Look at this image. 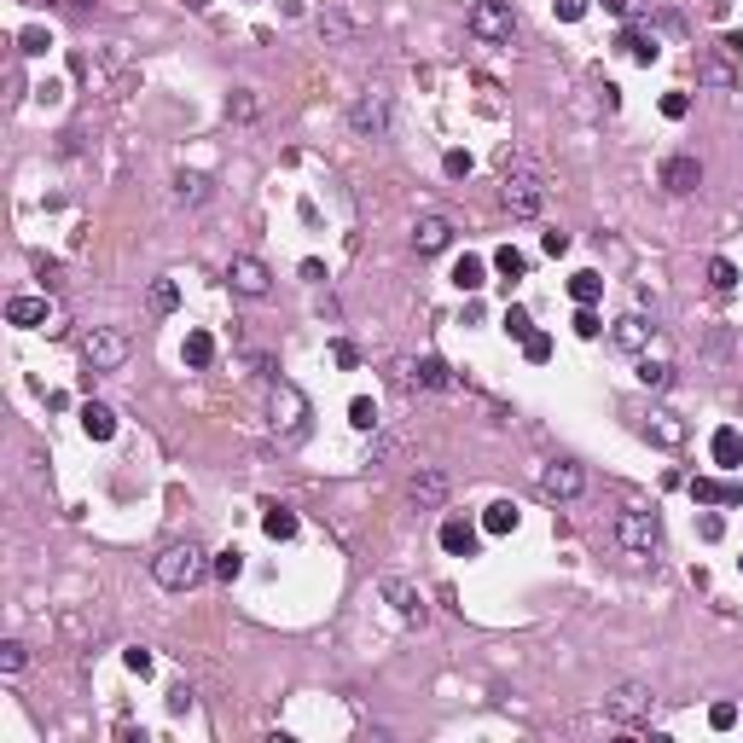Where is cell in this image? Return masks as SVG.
Here are the masks:
<instances>
[{
	"label": "cell",
	"instance_id": "ffe728a7",
	"mask_svg": "<svg viewBox=\"0 0 743 743\" xmlns=\"http://www.w3.org/2000/svg\"><path fill=\"white\" fill-rule=\"evenodd\" d=\"M476 523H465V517H448V523H441V546H448L453 557H476Z\"/></svg>",
	"mask_w": 743,
	"mask_h": 743
},
{
	"label": "cell",
	"instance_id": "6f0895ef",
	"mask_svg": "<svg viewBox=\"0 0 743 743\" xmlns=\"http://www.w3.org/2000/svg\"><path fill=\"white\" fill-rule=\"evenodd\" d=\"M186 6H192V12H204V6H209V0H186Z\"/></svg>",
	"mask_w": 743,
	"mask_h": 743
},
{
	"label": "cell",
	"instance_id": "681fc988",
	"mask_svg": "<svg viewBox=\"0 0 743 743\" xmlns=\"http://www.w3.org/2000/svg\"><path fill=\"white\" fill-rule=\"evenodd\" d=\"M540 250H546V256H564V250H569V232H564V227H552L546 239H540Z\"/></svg>",
	"mask_w": 743,
	"mask_h": 743
},
{
	"label": "cell",
	"instance_id": "e0dca14e",
	"mask_svg": "<svg viewBox=\"0 0 743 743\" xmlns=\"http://www.w3.org/2000/svg\"><path fill=\"white\" fill-rule=\"evenodd\" d=\"M610 337H616V349H627V354H645L651 343H656V326H651L645 314H622V319L610 326Z\"/></svg>",
	"mask_w": 743,
	"mask_h": 743
},
{
	"label": "cell",
	"instance_id": "11a10c76",
	"mask_svg": "<svg viewBox=\"0 0 743 743\" xmlns=\"http://www.w3.org/2000/svg\"><path fill=\"white\" fill-rule=\"evenodd\" d=\"M604 6H610L616 18H627V12H634V0H604Z\"/></svg>",
	"mask_w": 743,
	"mask_h": 743
},
{
	"label": "cell",
	"instance_id": "6da1fadb",
	"mask_svg": "<svg viewBox=\"0 0 743 743\" xmlns=\"http://www.w3.org/2000/svg\"><path fill=\"white\" fill-rule=\"evenodd\" d=\"M209 569H215V564H209V552L197 546V540H175V546H163L152 557V575H157V587H163V592H192Z\"/></svg>",
	"mask_w": 743,
	"mask_h": 743
},
{
	"label": "cell",
	"instance_id": "ba28073f",
	"mask_svg": "<svg viewBox=\"0 0 743 743\" xmlns=\"http://www.w3.org/2000/svg\"><path fill=\"white\" fill-rule=\"evenodd\" d=\"M82 361L105 378V372H117L122 361H128V337H122V331H110V326H93L88 337H82Z\"/></svg>",
	"mask_w": 743,
	"mask_h": 743
},
{
	"label": "cell",
	"instance_id": "7402d4cb",
	"mask_svg": "<svg viewBox=\"0 0 743 743\" xmlns=\"http://www.w3.org/2000/svg\"><path fill=\"white\" fill-rule=\"evenodd\" d=\"M82 436H88V441H110V436H117V413L99 406V401H88V406H82Z\"/></svg>",
	"mask_w": 743,
	"mask_h": 743
},
{
	"label": "cell",
	"instance_id": "52a82bcc",
	"mask_svg": "<svg viewBox=\"0 0 743 743\" xmlns=\"http://www.w3.org/2000/svg\"><path fill=\"white\" fill-rule=\"evenodd\" d=\"M227 291L262 302V296L274 291V267H267L262 256H232V262H227Z\"/></svg>",
	"mask_w": 743,
	"mask_h": 743
},
{
	"label": "cell",
	"instance_id": "8992f818",
	"mask_svg": "<svg viewBox=\"0 0 743 743\" xmlns=\"http://www.w3.org/2000/svg\"><path fill=\"white\" fill-rule=\"evenodd\" d=\"M349 134L354 140H389V93L366 88L361 99H354L349 105Z\"/></svg>",
	"mask_w": 743,
	"mask_h": 743
},
{
	"label": "cell",
	"instance_id": "5bb4252c",
	"mask_svg": "<svg viewBox=\"0 0 743 743\" xmlns=\"http://www.w3.org/2000/svg\"><path fill=\"white\" fill-rule=\"evenodd\" d=\"M656 180H662V192H674V197H691V192L703 186V163H697L691 152H674V157H662Z\"/></svg>",
	"mask_w": 743,
	"mask_h": 743
},
{
	"label": "cell",
	"instance_id": "83f0119b",
	"mask_svg": "<svg viewBox=\"0 0 743 743\" xmlns=\"http://www.w3.org/2000/svg\"><path fill=\"white\" fill-rule=\"evenodd\" d=\"M482 529H488V535H511V529H517V505L511 500H494L488 511H482Z\"/></svg>",
	"mask_w": 743,
	"mask_h": 743
},
{
	"label": "cell",
	"instance_id": "484cf974",
	"mask_svg": "<svg viewBox=\"0 0 743 743\" xmlns=\"http://www.w3.org/2000/svg\"><path fill=\"white\" fill-rule=\"evenodd\" d=\"M262 529H267V540H291L296 535V511H291V505H267Z\"/></svg>",
	"mask_w": 743,
	"mask_h": 743
},
{
	"label": "cell",
	"instance_id": "d590c367",
	"mask_svg": "<svg viewBox=\"0 0 743 743\" xmlns=\"http://www.w3.org/2000/svg\"><path fill=\"white\" fill-rule=\"evenodd\" d=\"M152 314H175V302H180V291H175V279H152Z\"/></svg>",
	"mask_w": 743,
	"mask_h": 743
},
{
	"label": "cell",
	"instance_id": "4fadbf2b",
	"mask_svg": "<svg viewBox=\"0 0 743 743\" xmlns=\"http://www.w3.org/2000/svg\"><path fill=\"white\" fill-rule=\"evenodd\" d=\"M395 378L406 383V389H453V366L441 361V354H424V361H395Z\"/></svg>",
	"mask_w": 743,
	"mask_h": 743
},
{
	"label": "cell",
	"instance_id": "7a4b0ae2",
	"mask_svg": "<svg viewBox=\"0 0 743 743\" xmlns=\"http://www.w3.org/2000/svg\"><path fill=\"white\" fill-rule=\"evenodd\" d=\"M546 175H540L535 163H511L505 169V180H500V204L511 209L517 221H529V215H540V209H546Z\"/></svg>",
	"mask_w": 743,
	"mask_h": 743
},
{
	"label": "cell",
	"instance_id": "9a60e30c",
	"mask_svg": "<svg viewBox=\"0 0 743 743\" xmlns=\"http://www.w3.org/2000/svg\"><path fill=\"white\" fill-rule=\"evenodd\" d=\"M645 436L656 441V448H686L691 430H686V418H679L674 406H651L645 413Z\"/></svg>",
	"mask_w": 743,
	"mask_h": 743
},
{
	"label": "cell",
	"instance_id": "7dc6e473",
	"mask_svg": "<svg viewBox=\"0 0 743 743\" xmlns=\"http://www.w3.org/2000/svg\"><path fill=\"white\" fill-rule=\"evenodd\" d=\"M599 331H604V319L592 308H575V337H599Z\"/></svg>",
	"mask_w": 743,
	"mask_h": 743
},
{
	"label": "cell",
	"instance_id": "7c38bea8",
	"mask_svg": "<svg viewBox=\"0 0 743 743\" xmlns=\"http://www.w3.org/2000/svg\"><path fill=\"white\" fill-rule=\"evenodd\" d=\"M448 488H453V482H448V470H441V465H418L413 482H406V500H413L418 511H441V505H448Z\"/></svg>",
	"mask_w": 743,
	"mask_h": 743
},
{
	"label": "cell",
	"instance_id": "30bf717a",
	"mask_svg": "<svg viewBox=\"0 0 743 743\" xmlns=\"http://www.w3.org/2000/svg\"><path fill=\"white\" fill-rule=\"evenodd\" d=\"M378 592H383V604H389V610L401 616L406 627H424V622H430V604L418 599V587H413V581H401V575H383V581H378Z\"/></svg>",
	"mask_w": 743,
	"mask_h": 743
},
{
	"label": "cell",
	"instance_id": "74e56055",
	"mask_svg": "<svg viewBox=\"0 0 743 743\" xmlns=\"http://www.w3.org/2000/svg\"><path fill=\"white\" fill-rule=\"evenodd\" d=\"M47 47H53V35H47L41 23H30V30H18V53H23V58H41Z\"/></svg>",
	"mask_w": 743,
	"mask_h": 743
},
{
	"label": "cell",
	"instance_id": "b9f144b4",
	"mask_svg": "<svg viewBox=\"0 0 743 743\" xmlns=\"http://www.w3.org/2000/svg\"><path fill=\"white\" fill-rule=\"evenodd\" d=\"M215 575H221V581H227V587H232V581L244 575V552H239V546H232V552H221V557H215Z\"/></svg>",
	"mask_w": 743,
	"mask_h": 743
},
{
	"label": "cell",
	"instance_id": "603a6c76",
	"mask_svg": "<svg viewBox=\"0 0 743 743\" xmlns=\"http://www.w3.org/2000/svg\"><path fill=\"white\" fill-rule=\"evenodd\" d=\"M175 204H209V175H197V169H180L175 175Z\"/></svg>",
	"mask_w": 743,
	"mask_h": 743
},
{
	"label": "cell",
	"instance_id": "2e32d148",
	"mask_svg": "<svg viewBox=\"0 0 743 743\" xmlns=\"http://www.w3.org/2000/svg\"><path fill=\"white\" fill-rule=\"evenodd\" d=\"M453 244V221L448 215H418L413 221V250L418 256H441Z\"/></svg>",
	"mask_w": 743,
	"mask_h": 743
},
{
	"label": "cell",
	"instance_id": "5b68a950",
	"mask_svg": "<svg viewBox=\"0 0 743 743\" xmlns=\"http://www.w3.org/2000/svg\"><path fill=\"white\" fill-rule=\"evenodd\" d=\"M604 714H610L616 726H651L656 714V691L639 686V679H627V686H616L610 697H604Z\"/></svg>",
	"mask_w": 743,
	"mask_h": 743
},
{
	"label": "cell",
	"instance_id": "44dd1931",
	"mask_svg": "<svg viewBox=\"0 0 743 743\" xmlns=\"http://www.w3.org/2000/svg\"><path fill=\"white\" fill-rule=\"evenodd\" d=\"M616 47H622V53L634 58V65H656V58H662V47H656V35H645V30H634V23H627V30L616 35Z\"/></svg>",
	"mask_w": 743,
	"mask_h": 743
},
{
	"label": "cell",
	"instance_id": "f6af8a7d",
	"mask_svg": "<svg viewBox=\"0 0 743 743\" xmlns=\"http://www.w3.org/2000/svg\"><path fill=\"white\" fill-rule=\"evenodd\" d=\"M389 453H395V441H389V436H378V430H372V448H366V470H378L383 459H389Z\"/></svg>",
	"mask_w": 743,
	"mask_h": 743
},
{
	"label": "cell",
	"instance_id": "9c48e42d",
	"mask_svg": "<svg viewBox=\"0 0 743 743\" xmlns=\"http://www.w3.org/2000/svg\"><path fill=\"white\" fill-rule=\"evenodd\" d=\"M535 488H540V500H552V505H564V500H575L581 488H587V470H581L575 459H552V465H540V476H535Z\"/></svg>",
	"mask_w": 743,
	"mask_h": 743
},
{
	"label": "cell",
	"instance_id": "4dcf8cb0",
	"mask_svg": "<svg viewBox=\"0 0 743 743\" xmlns=\"http://www.w3.org/2000/svg\"><path fill=\"white\" fill-rule=\"evenodd\" d=\"M453 284H459V291H482V256H459V262H453Z\"/></svg>",
	"mask_w": 743,
	"mask_h": 743
},
{
	"label": "cell",
	"instance_id": "bcb514c9",
	"mask_svg": "<svg viewBox=\"0 0 743 743\" xmlns=\"http://www.w3.org/2000/svg\"><path fill=\"white\" fill-rule=\"evenodd\" d=\"M441 169H448V180H465L476 163H470V152H448V157H441Z\"/></svg>",
	"mask_w": 743,
	"mask_h": 743
},
{
	"label": "cell",
	"instance_id": "60d3db41",
	"mask_svg": "<svg viewBox=\"0 0 743 743\" xmlns=\"http://www.w3.org/2000/svg\"><path fill=\"white\" fill-rule=\"evenodd\" d=\"M523 354H529L535 366H546V361H552V337H546V331H529V337H523Z\"/></svg>",
	"mask_w": 743,
	"mask_h": 743
},
{
	"label": "cell",
	"instance_id": "f907efd6",
	"mask_svg": "<svg viewBox=\"0 0 743 743\" xmlns=\"http://www.w3.org/2000/svg\"><path fill=\"white\" fill-rule=\"evenodd\" d=\"M552 6H557V18H564V23L587 18V0H552Z\"/></svg>",
	"mask_w": 743,
	"mask_h": 743
},
{
	"label": "cell",
	"instance_id": "cb8c5ba5",
	"mask_svg": "<svg viewBox=\"0 0 743 743\" xmlns=\"http://www.w3.org/2000/svg\"><path fill=\"white\" fill-rule=\"evenodd\" d=\"M639 383H645V389H668V383H674V361H668V354H639Z\"/></svg>",
	"mask_w": 743,
	"mask_h": 743
},
{
	"label": "cell",
	"instance_id": "836d02e7",
	"mask_svg": "<svg viewBox=\"0 0 743 743\" xmlns=\"http://www.w3.org/2000/svg\"><path fill=\"white\" fill-rule=\"evenodd\" d=\"M349 424L361 430V436H372V430H378V401H366V395H354V401H349Z\"/></svg>",
	"mask_w": 743,
	"mask_h": 743
},
{
	"label": "cell",
	"instance_id": "816d5d0a",
	"mask_svg": "<svg viewBox=\"0 0 743 743\" xmlns=\"http://www.w3.org/2000/svg\"><path fill=\"white\" fill-rule=\"evenodd\" d=\"M697 529H703V540H721V535H726V523H721V517H714V511H709V517H703V523H697Z\"/></svg>",
	"mask_w": 743,
	"mask_h": 743
},
{
	"label": "cell",
	"instance_id": "d6986e66",
	"mask_svg": "<svg viewBox=\"0 0 743 743\" xmlns=\"http://www.w3.org/2000/svg\"><path fill=\"white\" fill-rule=\"evenodd\" d=\"M691 500H697V505H743V488H738V482L697 476V482H691Z\"/></svg>",
	"mask_w": 743,
	"mask_h": 743
},
{
	"label": "cell",
	"instance_id": "f35d334b",
	"mask_svg": "<svg viewBox=\"0 0 743 743\" xmlns=\"http://www.w3.org/2000/svg\"><path fill=\"white\" fill-rule=\"evenodd\" d=\"M709 284H714V291H738V267L726 262V256H714V262H709Z\"/></svg>",
	"mask_w": 743,
	"mask_h": 743
},
{
	"label": "cell",
	"instance_id": "ab89813d",
	"mask_svg": "<svg viewBox=\"0 0 743 743\" xmlns=\"http://www.w3.org/2000/svg\"><path fill=\"white\" fill-rule=\"evenodd\" d=\"M529 331H535V319H529V308H505V337H517V343H523L529 337Z\"/></svg>",
	"mask_w": 743,
	"mask_h": 743
},
{
	"label": "cell",
	"instance_id": "f546056e",
	"mask_svg": "<svg viewBox=\"0 0 743 743\" xmlns=\"http://www.w3.org/2000/svg\"><path fill=\"white\" fill-rule=\"evenodd\" d=\"M714 465H743V436L738 430H714Z\"/></svg>",
	"mask_w": 743,
	"mask_h": 743
},
{
	"label": "cell",
	"instance_id": "3957f363",
	"mask_svg": "<svg viewBox=\"0 0 743 743\" xmlns=\"http://www.w3.org/2000/svg\"><path fill=\"white\" fill-rule=\"evenodd\" d=\"M267 424H274L279 441H296L308 430V395L296 389L291 378H274V395H267Z\"/></svg>",
	"mask_w": 743,
	"mask_h": 743
},
{
	"label": "cell",
	"instance_id": "ac0fdd59",
	"mask_svg": "<svg viewBox=\"0 0 743 743\" xmlns=\"http://www.w3.org/2000/svg\"><path fill=\"white\" fill-rule=\"evenodd\" d=\"M6 319L12 326H53V302H47V296H12L6 302Z\"/></svg>",
	"mask_w": 743,
	"mask_h": 743
},
{
	"label": "cell",
	"instance_id": "4316f807",
	"mask_svg": "<svg viewBox=\"0 0 743 743\" xmlns=\"http://www.w3.org/2000/svg\"><path fill=\"white\" fill-rule=\"evenodd\" d=\"M209 361H215V337H209V331H186V366L204 372Z\"/></svg>",
	"mask_w": 743,
	"mask_h": 743
},
{
	"label": "cell",
	"instance_id": "ee69618b",
	"mask_svg": "<svg viewBox=\"0 0 743 743\" xmlns=\"http://www.w3.org/2000/svg\"><path fill=\"white\" fill-rule=\"evenodd\" d=\"M709 726H714V732H732V726H738V703H714V709H709Z\"/></svg>",
	"mask_w": 743,
	"mask_h": 743
},
{
	"label": "cell",
	"instance_id": "d4e9b609",
	"mask_svg": "<svg viewBox=\"0 0 743 743\" xmlns=\"http://www.w3.org/2000/svg\"><path fill=\"white\" fill-rule=\"evenodd\" d=\"M227 117H232V122H256V117H262V93H256V88H232Z\"/></svg>",
	"mask_w": 743,
	"mask_h": 743
},
{
	"label": "cell",
	"instance_id": "8fae6325",
	"mask_svg": "<svg viewBox=\"0 0 743 743\" xmlns=\"http://www.w3.org/2000/svg\"><path fill=\"white\" fill-rule=\"evenodd\" d=\"M470 35H476V41H511L517 35L511 6H505V0H476V6H470Z\"/></svg>",
	"mask_w": 743,
	"mask_h": 743
},
{
	"label": "cell",
	"instance_id": "9f6ffc18",
	"mask_svg": "<svg viewBox=\"0 0 743 743\" xmlns=\"http://www.w3.org/2000/svg\"><path fill=\"white\" fill-rule=\"evenodd\" d=\"M99 6V0H70V12H93Z\"/></svg>",
	"mask_w": 743,
	"mask_h": 743
},
{
	"label": "cell",
	"instance_id": "f5cc1de1",
	"mask_svg": "<svg viewBox=\"0 0 743 743\" xmlns=\"http://www.w3.org/2000/svg\"><path fill=\"white\" fill-rule=\"evenodd\" d=\"M169 709H175V714H186V709H192V691H186V686H175V691H169Z\"/></svg>",
	"mask_w": 743,
	"mask_h": 743
},
{
	"label": "cell",
	"instance_id": "8d00e7d4",
	"mask_svg": "<svg viewBox=\"0 0 743 743\" xmlns=\"http://www.w3.org/2000/svg\"><path fill=\"white\" fill-rule=\"evenodd\" d=\"M23 668H30V645H23V639H6V645H0V674H23Z\"/></svg>",
	"mask_w": 743,
	"mask_h": 743
},
{
	"label": "cell",
	"instance_id": "1f68e13d",
	"mask_svg": "<svg viewBox=\"0 0 743 743\" xmlns=\"http://www.w3.org/2000/svg\"><path fill=\"white\" fill-rule=\"evenodd\" d=\"M697 82H709V88H732L738 70L726 65V58H703V65H697Z\"/></svg>",
	"mask_w": 743,
	"mask_h": 743
},
{
	"label": "cell",
	"instance_id": "db71d44e",
	"mask_svg": "<svg viewBox=\"0 0 743 743\" xmlns=\"http://www.w3.org/2000/svg\"><path fill=\"white\" fill-rule=\"evenodd\" d=\"M721 53L732 58V65H743V35H726V41H721Z\"/></svg>",
	"mask_w": 743,
	"mask_h": 743
},
{
	"label": "cell",
	"instance_id": "e575fe53",
	"mask_svg": "<svg viewBox=\"0 0 743 743\" xmlns=\"http://www.w3.org/2000/svg\"><path fill=\"white\" fill-rule=\"evenodd\" d=\"M319 35H326V41H349V35H354V23L343 18L337 6H326V12H319Z\"/></svg>",
	"mask_w": 743,
	"mask_h": 743
},
{
	"label": "cell",
	"instance_id": "c3c4849f",
	"mask_svg": "<svg viewBox=\"0 0 743 743\" xmlns=\"http://www.w3.org/2000/svg\"><path fill=\"white\" fill-rule=\"evenodd\" d=\"M686 110H691V99H686V93H662V117H668V122H679Z\"/></svg>",
	"mask_w": 743,
	"mask_h": 743
},
{
	"label": "cell",
	"instance_id": "f1b7e54d",
	"mask_svg": "<svg viewBox=\"0 0 743 743\" xmlns=\"http://www.w3.org/2000/svg\"><path fill=\"white\" fill-rule=\"evenodd\" d=\"M569 296H575L581 308H592V302H599V296H604V279L592 274V267H581V274L569 279Z\"/></svg>",
	"mask_w": 743,
	"mask_h": 743
},
{
	"label": "cell",
	"instance_id": "7bdbcfd3",
	"mask_svg": "<svg viewBox=\"0 0 743 743\" xmlns=\"http://www.w3.org/2000/svg\"><path fill=\"white\" fill-rule=\"evenodd\" d=\"M122 662H128V674H140V679L157 668V662H152V651H145V645H128V651H122Z\"/></svg>",
	"mask_w": 743,
	"mask_h": 743
},
{
	"label": "cell",
	"instance_id": "d6a6232c",
	"mask_svg": "<svg viewBox=\"0 0 743 743\" xmlns=\"http://www.w3.org/2000/svg\"><path fill=\"white\" fill-rule=\"evenodd\" d=\"M494 267H500V274H505V284H517V279L529 274V256H523V250H511V244H505V250H494Z\"/></svg>",
	"mask_w": 743,
	"mask_h": 743
},
{
	"label": "cell",
	"instance_id": "277c9868",
	"mask_svg": "<svg viewBox=\"0 0 743 743\" xmlns=\"http://www.w3.org/2000/svg\"><path fill=\"white\" fill-rule=\"evenodd\" d=\"M616 546L634 552V557H651L656 546H662V523H656V511H645V505L616 511Z\"/></svg>",
	"mask_w": 743,
	"mask_h": 743
}]
</instances>
